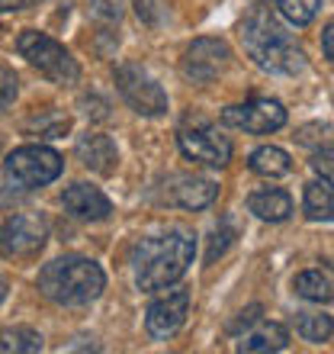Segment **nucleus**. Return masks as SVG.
<instances>
[{
    "mask_svg": "<svg viewBox=\"0 0 334 354\" xmlns=\"http://www.w3.org/2000/svg\"><path fill=\"white\" fill-rule=\"evenodd\" d=\"M158 0H135V10H139V17L145 23H158Z\"/></svg>",
    "mask_w": 334,
    "mask_h": 354,
    "instance_id": "obj_29",
    "label": "nucleus"
},
{
    "mask_svg": "<svg viewBox=\"0 0 334 354\" xmlns=\"http://www.w3.org/2000/svg\"><path fill=\"white\" fill-rule=\"evenodd\" d=\"M248 168L260 177H283L293 171V158H289V151H283L279 145H260V149L250 151Z\"/></svg>",
    "mask_w": 334,
    "mask_h": 354,
    "instance_id": "obj_17",
    "label": "nucleus"
},
{
    "mask_svg": "<svg viewBox=\"0 0 334 354\" xmlns=\"http://www.w3.org/2000/svg\"><path fill=\"white\" fill-rule=\"evenodd\" d=\"M260 313H264V306H260V303H254V306H248V309H244V313H238V319H235L232 326H228V332H232V335H238L242 328H250V326H254V322H260Z\"/></svg>",
    "mask_w": 334,
    "mask_h": 354,
    "instance_id": "obj_27",
    "label": "nucleus"
},
{
    "mask_svg": "<svg viewBox=\"0 0 334 354\" xmlns=\"http://www.w3.org/2000/svg\"><path fill=\"white\" fill-rule=\"evenodd\" d=\"M13 203V194H3V190H0V209H3V206H10Z\"/></svg>",
    "mask_w": 334,
    "mask_h": 354,
    "instance_id": "obj_33",
    "label": "nucleus"
},
{
    "mask_svg": "<svg viewBox=\"0 0 334 354\" xmlns=\"http://www.w3.org/2000/svg\"><path fill=\"white\" fill-rule=\"evenodd\" d=\"M17 48L39 75H46L48 81H55V84H75L77 77H81V68H77V62L71 58V52H68L58 39L46 36V32H39V29L19 32Z\"/></svg>",
    "mask_w": 334,
    "mask_h": 354,
    "instance_id": "obj_4",
    "label": "nucleus"
},
{
    "mask_svg": "<svg viewBox=\"0 0 334 354\" xmlns=\"http://www.w3.org/2000/svg\"><path fill=\"white\" fill-rule=\"evenodd\" d=\"M302 206H306L308 219H315V223H334V187L325 184V180L306 184Z\"/></svg>",
    "mask_w": 334,
    "mask_h": 354,
    "instance_id": "obj_18",
    "label": "nucleus"
},
{
    "mask_svg": "<svg viewBox=\"0 0 334 354\" xmlns=\"http://www.w3.org/2000/svg\"><path fill=\"white\" fill-rule=\"evenodd\" d=\"M36 287L42 297L58 303V306H87L106 290V274L90 258L65 254V258H55L39 270Z\"/></svg>",
    "mask_w": 334,
    "mask_h": 354,
    "instance_id": "obj_3",
    "label": "nucleus"
},
{
    "mask_svg": "<svg viewBox=\"0 0 334 354\" xmlns=\"http://www.w3.org/2000/svg\"><path fill=\"white\" fill-rule=\"evenodd\" d=\"M296 332H299V338H306L312 345H322V342H328L334 335V319L322 316V313H299Z\"/></svg>",
    "mask_w": 334,
    "mask_h": 354,
    "instance_id": "obj_21",
    "label": "nucleus"
},
{
    "mask_svg": "<svg viewBox=\"0 0 334 354\" xmlns=\"http://www.w3.org/2000/svg\"><path fill=\"white\" fill-rule=\"evenodd\" d=\"M308 165H312V171H315L325 184L334 187V151H315Z\"/></svg>",
    "mask_w": 334,
    "mask_h": 354,
    "instance_id": "obj_25",
    "label": "nucleus"
},
{
    "mask_svg": "<svg viewBox=\"0 0 334 354\" xmlns=\"http://www.w3.org/2000/svg\"><path fill=\"white\" fill-rule=\"evenodd\" d=\"M248 209L264 223H286L293 216V200L279 187H260L248 196Z\"/></svg>",
    "mask_w": 334,
    "mask_h": 354,
    "instance_id": "obj_15",
    "label": "nucleus"
},
{
    "mask_svg": "<svg viewBox=\"0 0 334 354\" xmlns=\"http://www.w3.org/2000/svg\"><path fill=\"white\" fill-rule=\"evenodd\" d=\"M277 10L293 26H308L322 10V0H277Z\"/></svg>",
    "mask_w": 334,
    "mask_h": 354,
    "instance_id": "obj_22",
    "label": "nucleus"
},
{
    "mask_svg": "<svg viewBox=\"0 0 334 354\" xmlns=\"http://www.w3.org/2000/svg\"><path fill=\"white\" fill-rule=\"evenodd\" d=\"M232 239H235V232L228 229V223H222L213 235H209V252H206V264H215V261H219V258L228 252Z\"/></svg>",
    "mask_w": 334,
    "mask_h": 354,
    "instance_id": "obj_24",
    "label": "nucleus"
},
{
    "mask_svg": "<svg viewBox=\"0 0 334 354\" xmlns=\"http://www.w3.org/2000/svg\"><path fill=\"white\" fill-rule=\"evenodd\" d=\"M75 155L84 168L97 171V174H103V177H110L112 171H116V165H119L116 142H112L110 136H103V132H87V136H81L75 145Z\"/></svg>",
    "mask_w": 334,
    "mask_h": 354,
    "instance_id": "obj_14",
    "label": "nucleus"
},
{
    "mask_svg": "<svg viewBox=\"0 0 334 354\" xmlns=\"http://www.w3.org/2000/svg\"><path fill=\"white\" fill-rule=\"evenodd\" d=\"M293 293L308 303H331L334 299V283L322 270H302L293 277Z\"/></svg>",
    "mask_w": 334,
    "mask_h": 354,
    "instance_id": "obj_19",
    "label": "nucleus"
},
{
    "mask_svg": "<svg viewBox=\"0 0 334 354\" xmlns=\"http://www.w3.org/2000/svg\"><path fill=\"white\" fill-rule=\"evenodd\" d=\"M42 351V335L29 326H13L0 332V354H36Z\"/></svg>",
    "mask_w": 334,
    "mask_h": 354,
    "instance_id": "obj_20",
    "label": "nucleus"
},
{
    "mask_svg": "<svg viewBox=\"0 0 334 354\" xmlns=\"http://www.w3.org/2000/svg\"><path fill=\"white\" fill-rule=\"evenodd\" d=\"M196 258V239L184 229H174L167 235L141 239L135 245V287L141 293H158L174 287L184 277Z\"/></svg>",
    "mask_w": 334,
    "mask_h": 354,
    "instance_id": "obj_2",
    "label": "nucleus"
},
{
    "mask_svg": "<svg viewBox=\"0 0 334 354\" xmlns=\"http://www.w3.org/2000/svg\"><path fill=\"white\" fill-rule=\"evenodd\" d=\"M296 142L315 151H334V129L325 126V122H308V126H302L296 132Z\"/></svg>",
    "mask_w": 334,
    "mask_h": 354,
    "instance_id": "obj_23",
    "label": "nucleus"
},
{
    "mask_svg": "<svg viewBox=\"0 0 334 354\" xmlns=\"http://www.w3.org/2000/svg\"><path fill=\"white\" fill-rule=\"evenodd\" d=\"M186 316H190V290H167L148 306L145 328L155 342H167L186 326Z\"/></svg>",
    "mask_w": 334,
    "mask_h": 354,
    "instance_id": "obj_11",
    "label": "nucleus"
},
{
    "mask_svg": "<svg viewBox=\"0 0 334 354\" xmlns=\"http://www.w3.org/2000/svg\"><path fill=\"white\" fill-rule=\"evenodd\" d=\"M13 97H17V77L7 75V71H0V113L13 103Z\"/></svg>",
    "mask_w": 334,
    "mask_h": 354,
    "instance_id": "obj_28",
    "label": "nucleus"
},
{
    "mask_svg": "<svg viewBox=\"0 0 334 354\" xmlns=\"http://www.w3.org/2000/svg\"><path fill=\"white\" fill-rule=\"evenodd\" d=\"M48 225L39 216L17 213L0 229V254L3 258H36L46 248Z\"/></svg>",
    "mask_w": 334,
    "mask_h": 354,
    "instance_id": "obj_10",
    "label": "nucleus"
},
{
    "mask_svg": "<svg viewBox=\"0 0 334 354\" xmlns=\"http://www.w3.org/2000/svg\"><path fill=\"white\" fill-rule=\"evenodd\" d=\"M90 7H93V17L112 23V19L122 17V7H126V3H122V0H90Z\"/></svg>",
    "mask_w": 334,
    "mask_h": 354,
    "instance_id": "obj_26",
    "label": "nucleus"
},
{
    "mask_svg": "<svg viewBox=\"0 0 334 354\" xmlns=\"http://www.w3.org/2000/svg\"><path fill=\"white\" fill-rule=\"evenodd\" d=\"M232 65V48L222 39H196L193 46H186L184 58H180V71L186 81L193 84H213L225 68Z\"/></svg>",
    "mask_w": 334,
    "mask_h": 354,
    "instance_id": "obj_9",
    "label": "nucleus"
},
{
    "mask_svg": "<svg viewBox=\"0 0 334 354\" xmlns=\"http://www.w3.org/2000/svg\"><path fill=\"white\" fill-rule=\"evenodd\" d=\"M242 42L250 62L270 75H302L306 52L286 32L277 3H254L242 23Z\"/></svg>",
    "mask_w": 334,
    "mask_h": 354,
    "instance_id": "obj_1",
    "label": "nucleus"
},
{
    "mask_svg": "<svg viewBox=\"0 0 334 354\" xmlns=\"http://www.w3.org/2000/svg\"><path fill=\"white\" fill-rule=\"evenodd\" d=\"M322 48H325V58H328V62H334V19L325 26V32H322Z\"/></svg>",
    "mask_w": 334,
    "mask_h": 354,
    "instance_id": "obj_31",
    "label": "nucleus"
},
{
    "mask_svg": "<svg viewBox=\"0 0 334 354\" xmlns=\"http://www.w3.org/2000/svg\"><path fill=\"white\" fill-rule=\"evenodd\" d=\"M289 345V328L279 322H254L250 332L238 342L242 354H264V351H283Z\"/></svg>",
    "mask_w": 334,
    "mask_h": 354,
    "instance_id": "obj_16",
    "label": "nucleus"
},
{
    "mask_svg": "<svg viewBox=\"0 0 334 354\" xmlns=\"http://www.w3.org/2000/svg\"><path fill=\"white\" fill-rule=\"evenodd\" d=\"M81 106H87L84 113H87V116H93V120H106V116H110V113H106V103H103V100H93L90 103V97H84Z\"/></svg>",
    "mask_w": 334,
    "mask_h": 354,
    "instance_id": "obj_30",
    "label": "nucleus"
},
{
    "mask_svg": "<svg viewBox=\"0 0 334 354\" xmlns=\"http://www.w3.org/2000/svg\"><path fill=\"white\" fill-rule=\"evenodd\" d=\"M61 203L75 219H84V223H103L112 213L110 196L93 184H71L61 194Z\"/></svg>",
    "mask_w": 334,
    "mask_h": 354,
    "instance_id": "obj_12",
    "label": "nucleus"
},
{
    "mask_svg": "<svg viewBox=\"0 0 334 354\" xmlns=\"http://www.w3.org/2000/svg\"><path fill=\"white\" fill-rule=\"evenodd\" d=\"M32 0H0V13H13V10H26Z\"/></svg>",
    "mask_w": 334,
    "mask_h": 354,
    "instance_id": "obj_32",
    "label": "nucleus"
},
{
    "mask_svg": "<svg viewBox=\"0 0 334 354\" xmlns=\"http://www.w3.org/2000/svg\"><path fill=\"white\" fill-rule=\"evenodd\" d=\"M116 87L122 100L129 103L139 116H161L167 113V93L155 77L139 65H119L116 68Z\"/></svg>",
    "mask_w": 334,
    "mask_h": 354,
    "instance_id": "obj_7",
    "label": "nucleus"
},
{
    "mask_svg": "<svg viewBox=\"0 0 334 354\" xmlns=\"http://www.w3.org/2000/svg\"><path fill=\"white\" fill-rule=\"evenodd\" d=\"M65 171V161L55 149L48 145H19L7 155L3 161V177L17 190H36L46 187L52 180H58V174Z\"/></svg>",
    "mask_w": 334,
    "mask_h": 354,
    "instance_id": "obj_5",
    "label": "nucleus"
},
{
    "mask_svg": "<svg viewBox=\"0 0 334 354\" xmlns=\"http://www.w3.org/2000/svg\"><path fill=\"white\" fill-rule=\"evenodd\" d=\"M177 145L184 151L186 161H196V165H209V168H225L232 161V142L219 136V132L209 126V122H186L177 132Z\"/></svg>",
    "mask_w": 334,
    "mask_h": 354,
    "instance_id": "obj_8",
    "label": "nucleus"
},
{
    "mask_svg": "<svg viewBox=\"0 0 334 354\" xmlns=\"http://www.w3.org/2000/svg\"><path fill=\"white\" fill-rule=\"evenodd\" d=\"M215 196H219V184L196 174H177L170 180V190H167V200L180 206V209H190V213H199L206 206H213Z\"/></svg>",
    "mask_w": 334,
    "mask_h": 354,
    "instance_id": "obj_13",
    "label": "nucleus"
},
{
    "mask_svg": "<svg viewBox=\"0 0 334 354\" xmlns=\"http://www.w3.org/2000/svg\"><path fill=\"white\" fill-rule=\"evenodd\" d=\"M222 126H232V129H244L250 136H270L286 126V106L279 100H270V97H254L248 103H235V106H225L222 110Z\"/></svg>",
    "mask_w": 334,
    "mask_h": 354,
    "instance_id": "obj_6",
    "label": "nucleus"
}]
</instances>
